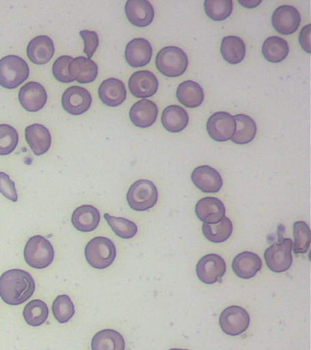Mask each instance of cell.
I'll return each mask as SVG.
<instances>
[{
    "label": "cell",
    "mask_w": 311,
    "mask_h": 350,
    "mask_svg": "<svg viewBox=\"0 0 311 350\" xmlns=\"http://www.w3.org/2000/svg\"><path fill=\"white\" fill-rule=\"evenodd\" d=\"M36 284L31 273L21 269L8 270L0 276V297L10 306L25 303L33 295Z\"/></svg>",
    "instance_id": "1"
},
{
    "label": "cell",
    "mask_w": 311,
    "mask_h": 350,
    "mask_svg": "<svg viewBox=\"0 0 311 350\" xmlns=\"http://www.w3.org/2000/svg\"><path fill=\"white\" fill-rule=\"evenodd\" d=\"M29 68L23 57L9 55L0 59V86L16 89L28 79Z\"/></svg>",
    "instance_id": "2"
},
{
    "label": "cell",
    "mask_w": 311,
    "mask_h": 350,
    "mask_svg": "<svg viewBox=\"0 0 311 350\" xmlns=\"http://www.w3.org/2000/svg\"><path fill=\"white\" fill-rule=\"evenodd\" d=\"M84 254L92 267L103 270L113 264L117 252L113 241L107 237H97L89 241Z\"/></svg>",
    "instance_id": "3"
},
{
    "label": "cell",
    "mask_w": 311,
    "mask_h": 350,
    "mask_svg": "<svg viewBox=\"0 0 311 350\" xmlns=\"http://www.w3.org/2000/svg\"><path fill=\"white\" fill-rule=\"evenodd\" d=\"M155 64L160 73L169 78L182 76L188 67V57L178 46H165L158 52Z\"/></svg>",
    "instance_id": "4"
},
{
    "label": "cell",
    "mask_w": 311,
    "mask_h": 350,
    "mask_svg": "<svg viewBox=\"0 0 311 350\" xmlns=\"http://www.w3.org/2000/svg\"><path fill=\"white\" fill-rule=\"evenodd\" d=\"M24 259L35 269H44L53 264L54 248L51 243L42 235L29 238L24 248Z\"/></svg>",
    "instance_id": "5"
},
{
    "label": "cell",
    "mask_w": 311,
    "mask_h": 350,
    "mask_svg": "<svg viewBox=\"0 0 311 350\" xmlns=\"http://www.w3.org/2000/svg\"><path fill=\"white\" fill-rule=\"evenodd\" d=\"M126 197L128 204L133 210L144 212L157 204L158 190L151 180H139L131 186Z\"/></svg>",
    "instance_id": "6"
},
{
    "label": "cell",
    "mask_w": 311,
    "mask_h": 350,
    "mask_svg": "<svg viewBox=\"0 0 311 350\" xmlns=\"http://www.w3.org/2000/svg\"><path fill=\"white\" fill-rule=\"evenodd\" d=\"M293 242L289 238H285L278 243H274L265 251V260L267 267L275 273L286 272L292 265L291 251Z\"/></svg>",
    "instance_id": "7"
},
{
    "label": "cell",
    "mask_w": 311,
    "mask_h": 350,
    "mask_svg": "<svg viewBox=\"0 0 311 350\" xmlns=\"http://www.w3.org/2000/svg\"><path fill=\"white\" fill-rule=\"evenodd\" d=\"M219 324L221 329L226 335L231 336L241 335L249 327V314L241 306H228L221 314Z\"/></svg>",
    "instance_id": "8"
},
{
    "label": "cell",
    "mask_w": 311,
    "mask_h": 350,
    "mask_svg": "<svg viewBox=\"0 0 311 350\" xmlns=\"http://www.w3.org/2000/svg\"><path fill=\"white\" fill-rule=\"evenodd\" d=\"M226 271L225 260L217 254H209L202 257L196 265V275L199 280L206 284L222 281Z\"/></svg>",
    "instance_id": "9"
},
{
    "label": "cell",
    "mask_w": 311,
    "mask_h": 350,
    "mask_svg": "<svg viewBox=\"0 0 311 350\" xmlns=\"http://www.w3.org/2000/svg\"><path fill=\"white\" fill-rule=\"evenodd\" d=\"M236 120L228 112H215L207 120V133L214 141L219 142L229 141L236 133Z\"/></svg>",
    "instance_id": "10"
},
{
    "label": "cell",
    "mask_w": 311,
    "mask_h": 350,
    "mask_svg": "<svg viewBox=\"0 0 311 350\" xmlns=\"http://www.w3.org/2000/svg\"><path fill=\"white\" fill-rule=\"evenodd\" d=\"M92 103L91 93L85 88L80 86L68 88L62 98V107L65 111L75 116L88 111Z\"/></svg>",
    "instance_id": "11"
},
{
    "label": "cell",
    "mask_w": 311,
    "mask_h": 350,
    "mask_svg": "<svg viewBox=\"0 0 311 350\" xmlns=\"http://www.w3.org/2000/svg\"><path fill=\"white\" fill-rule=\"evenodd\" d=\"M301 16L293 5L278 7L272 15V25L280 34L291 35L299 29Z\"/></svg>",
    "instance_id": "12"
},
{
    "label": "cell",
    "mask_w": 311,
    "mask_h": 350,
    "mask_svg": "<svg viewBox=\"0 0 311 350\" xmlns=\"http://www.w3.org/2000/svg\"><path fill=\"white\" fill-rule=\"evenodd\" d=\"M18 100L26 111L37 112L42 109L47 103V92L39 82L29 81L21 88Z\"/></svg>",
    "instance_id": "13"
},
{
    "label": "cell",
    "mask_w": 311,
    "mask_h": 350,
    "mask_svg": "<svg viewBox=\"0 0 311 350\" xmlns=\"http://www.w3.org/2000/svg\"><path fill=\"white\" fill-rule=\"evenodd\" d=\"M128 85L135 97L146 98L157 94L159 82L151 71L139 70L130 77Z\"/></svg>",
    "instance_id": "14"
},
{
    "label": "cell",
    "mask_w": 311,
    "mask_h": 350,
    "mask_svg": "<svg viewBox=\"0 0 311 350\" xmlns=\"http://www.w3.org/2000/svg\"><path fill=\"white\" fill-rule=\"evenodd\" d=\"M193 185L206 193H217L223 186V179L217 170L208 165H202L193 170L191 175Z\"/></svg>",
    "instance_id": "15"
},
{
    "label": "cell",
    "mask_w": 311,
    "mask_h": 350,
    "mask_svg": "<svg viewBox=\"0 0 311 350\" xmlns=\"http://www.w3.org/2000/svg\"><path fill=\"white\" fill-rule=\"evenodd\" d=\"M152 57L151 44L146 38H133L125 49V59L131 67L140 68L148 65Z\"/></svg>",
    "instance_id": "16"
},
{
    "label": "cell",
    "mask_w": 311,
    "mask_h": 350,
    "mask_svg": "<svg viewBox=\"0 0 311 350\" xmlns=\"http://www.w3.org/2000/svg\"><path fill=\"white\" fill-rule=\"evenodd\" d=\"M125 14L133 26L144 27L154 21V10L147 0H128L125 4Z\"/></svg>",
    "instance_id": "17"
},
{
    "label": "cell",
    "mask_w": 311,
    "mask_h": 350,
    "mask_svg": "<svg viewBox=\"0 0 311 350\" xmlns=\"http://www.w3.org/2000/svg\"><path fill=\"white\" fill-rule=\"evenodd\" d=\"M195 215L204 224H215L225 217L226 207L220 199L204 197L196 204Z\"/></svg>",
    "instance_id": "18"
},
{
    "label": "cell",
    "mask_w": 311,
    "mask_h": 350,
    "mask_svg": "<svg viewBox=\"0 0 311 350\" xmlns=\"http://www.w3.org/2000/svg\"><path fill=\"white\" fill-rule=\"evenodd\" d=\"M158 107L154 101L143 98L133 104L130 109V119L139 128L151 127L157 122Z\"/></svg>",
    "instance_id": "19"
},
{
    "label": "cell",
    "mask_w": 311,
    "mask_h": 350,
    "mask_svg": "<svg viewBox=\"0 0 311 350\" xmlns=\"http://www.w3.org/2000/svg\"><path fill=\"white\" fill-rule=\"evenodd\" d=\"M99 97L109 107L121 105L126 100L127 92L124 82L118 79H105L99 87Z\"/></svg>",
    "instance_id": "20"
},
{
    "label": "cell",
    "mask_w": 311,
    "mask_h": 350,
    "mask_svg": "<svg viewBox=\"0 0 311 350\" xmlns=\"http://www.w3.org/2000/svg\"><path fill=\"white\" fill-rule=\"evenodd\" d=\"M54 43L48 36H38L31 40L27 48V54L29 60L34 64H46L53 59L54 55Z\"/></svg>",
    "instance_id": "21"
},
{
    "label": "cell",
    "mask_w": 311,
    "mask_h": 350,
    "mask_svg": "<svg viewBox=\"0 0 311 350\" xmlns=\"http://www.w3.org/2000/svg\"><path fill=\"white\" fill-rule=\"evenodd\" d=\"M100 221L99 210L90 204L76 208L72 216V226L78 231L83 232L94 231L99 226Z\"/></svg>",
    "instance_id": "22"
},
{
    "label": "cell",
    "mask_w": 311,
    "mask_h": 350,
    "mask_svg": "<svg viewBox=\"0 0 311 350\" xmlns=\"http://www.w3.org/2000/svg\"><path fill=\"white\" fill-rule=\"evenodd\" d=\"M25 137L35 155L44 154L50 150L51 135L50 131L44 125L36 123L28 126L25 130Z\"/></svg>",
    "instance_id": "23"
},
{
    "label": "cell",
    "mask_w": 311,
    "mask_h": 350,
    "mask_svg": "<svg viewBox=\"0 0 311 350\" xmlns=\"http://www.w3.org/2000/svg\"><path fill=\"white\" fill-rule=\"evenodd\" d=\"M262 261L260 257L252 252H243L234 257L232 262V268L239 278L250 279L256 275L261 269Z\"/></svg>",
    "instance_id": "24"
},
{
    "label": "cell",
    "mask_w": 311,
    "mask_h": 350,
    "mask_svg": "<svg viewBox=\"0 0 311 350\" xmlns=\"http://www.w3.org/2000/svg\"><path fill=\"white\" fill-rule=\"evenodd\" d=\"M70 74L73 81L81 84L91 83L98 76V66L94 60L85 57H78L70 63Z\"/></svg>",
    "instance_id": "25"
},
{
    "label": "cell",
    "mask_w": 311,
    "mask_h": 350,
    "mask_svg": "<svg viewBox=\"0 0 311 350\" xmlns=\"http://www.w3.org/2000/svg\"><path fill=\"white\" fill-rule=\"evenodd\" d=\"M176 97L179 103L187 108H198L203 103L204 90L198 83L187 81L180 84L176 90Z\"/></svg>",
    "instance_id": "26"
},
{
    "label": "cell",
    "mask_w": 311,
    "mask_h": 350,
    "mask_svg": "<svg viewBox=\"0 0 311 350\" xmlns=\"http://www.w3.org/2000/svg\"><path fill=\"white\" fill-rule=\"evenodd\" d=\"M189 116L182 107L171 105L166 107L162 114V124L170 133H180L187 127Z\"/></svg>",
    "instance_id": "27"
},
{
    "label": "cell",
    "mask_w": 311,
    "mask_h": 350,
    "mask_svg": "<svg viewBox=\"0 0 311 350\" xmlns=\"http://www.w3.org/2000/svg\"><path fill=\"white\" fill-rule=\"evenodd\" d=\"M92 350H125V341L118 331L108 328L95 334Z\"/></svg>",
    "instance_id": "28"
},
{
    "label": "cell",
    "mask_w": 311,
    "mask_h": 350,
    "mask_svg": "<svg viewBox=\"0 0 311 350\" xmlns=\"http://www.w3.org/2000/svg\"><path fill=\"white\" fill-rule=\"evenodd\" d=\"M220 51L224 59L229 64H239L245 59V44L239 37L228 36L223 38Z\"/></svg>",
    "instance_id": "29"
},
{
    "label": "cell",
    "mask_w": 311,
    "mask_h": 350,
    "mask_svg": "<svg viewBox=\"0 0 311 350\" xmlns=\"http://www.w3.org/2000/svg\"><path fill=\"white\" fill-rule=\"evenodd\" d=\"M236 120V133L232 137L234 144L244 145L252 142L256 135V124L252 118L245 114L234 116Z\"/></svg>",
    "instance_id": "30"
},
{
    "label": "cell",
    "mask_w": 311,
    "mask_h": 350,
    "mask_svg": "<svg viewBox=\"0 0 311 350\" xmlns=\"http://www.w3.org/2000/svg\"><path fill=\"white\" fill-rule=\"evenodd\" d=\"M289 46L284 38L280 37L267 38L262 46V54L267 62L280 63L288 57Z\"/></svg>",
    "instance_id": "31"
},
{
    "label": "cell",
    "mask_w": 311,
    "mask_h": 350,
    "mask_svg": "<svg viewBox=\"0 0 311 350\" xmlns=\"http://www.w3.org/2000/svg\"><path fill=\"white\" fill-rule=\"evenodd\" d=\"M204 237L212 243L226 242L233 232V224L230 219L224 217L219 223L215 224H204L202 226Z\"/></svg>",
    "instance_id": "32"
},
{
    "label": "cell",
    "mask_w": 311,
    "mask_h": 350,
    "mask_svg": "<svg viewBox=\"0 0 311 350\" xmlns=\"http://www.w3.org/2000/svg\"><path fill=\"white\" fill-rule=\"evenodd\" d=\"M48 317L49 308L44 301L34 299L27 304L24 308V320L31 327H39L44 324Z\"/></svg>",
    "instance_id": "33"
},
{
    "label": "cell",
    "mask_w": 311,
    "mask_h": 350,
    "mask_svg": "<svg viewBox=\"0 0 311 350\" xmlns=\"http://www.w3.org/2000/svg\"><path fill=\"white\" fill-rule=\"evenodd\" d=\"M204 11L209 18L214 21H223L233 12L232 0H206Z\"/></svg>",
    "instance_id": "34"
},
{
    "label": "cell",
    "mask_w": 311,
    "mask_h": 350,
    "mask_svg": "<svg viewBox=\"0 0 311 350\" xmlns=\"http://www.w3.org/2000/svg\"><path fill=\"white\" fill-rule=\"evenodd\" d=\"M105 220L107 221L109 226L113 229L114 234L118 235L122 239H131L135 237L137 234L138 227L133 221L122 217H116L111 216L108 213L105 215Z\"/></svg>",
    "instance_id": "35"
},
{
    "label": "cell",
    "mask_w": 311,
    "mask_h": 350,
    "mask_svg": "<svg viewBox=\"0 0 311 350\" xmlns=\"http://www.w3.org/2000/svg\"><path fill=\"white\" fill-rule=\"evenodd\" d=\"M53 313L57 321L61 324L69 322L72 319L75 314V306L69 295H61L54 299Z\"/></svg>",
    "instance_id": "36"
},
{
    "label": "cell",
    "mask_w": 311,
    "mask_h": 350,
    "mask_svg": "<svg viewBox=\"0 0 311 350\" xmlns=\"http://www.w3.org/2000/svg\"><path fill=\"white\" fill-rule=\"evenodd\" d=\"M295 254H306L310 249L311 234L310 226L305 221H296L293 226Z\"/></svg>",
    "instance_id": "37"
},
{
    "label": "cell",
    "mask_w": 311,
    "mask_h": 350,
    "mask_svg": "<svg viewBox=\"0 0 311 350\" xmlns=\"http://www.w3.org/2000/svg\"><path fill=\"white\" fill-rule=\"evenodd\" d=\"M18 144L17 130L9 124H0V155L14 152Z\"/></svg>",
    "instance_id": "38"
},
{
    "label": "cell",
    "mask_w": 311,
    "mask_h": 350,
    "mask_svg": "<svg viewBox=\"0 0 311 350\" xmlns=\"http://www.w3.org/2000/svg\"><path fill=\"white\" fill-rule=\"evenodd\" d=\"M72 60L73 57L70 56H62L55 60L53 66V73L57 81L62 83H70L73 81L69 70Z\"/></svg>",
    "instance_id": "39"
},
{
    "label": "cell",
    "mask_w": 311,
    "mask_h": 350,
    "mask_svg": "<svg viewBox=\"0 0 311 350\" xmlns=\"http://www.w3.org/2000/svg\"><path fill=\"white\" fill-rule=\"evenodd\" d=\"M80 35L84 41V53L91 59L99 46V37L96 32L90 30H81Z\"/></svg>",
    "instance_id": "40"
},
{
    "label": "cell",
    "mask_w": 311,
    "mask_h": 350,
    "mask_svg": "<svg viewBox=\"0 0 311 350\" xmlns=\"http://www.w3.org/2000/svg\"><path fill=\"white\" fill-rule=\"evenodd\" d=\"M0 193L10 201H18V196L15 183L10 180L9 175L2 172H0Z\"/></svg>",
    "instance_id": "41"
},
{
    "label": "cell",
    "mask_w": 311,
    "mask_h": 350,
    "mask_svg": "<svg viewBox=\"0 0 311 350\" xmlns=\"http://www.w3.org/2000/svg\"><path fill=\"white\" fill-rule=\"evenodd\" d=\"M310 29L311 25L308 24L303 27L299 34L300 46L307 53H310Z\"/></svg>",
    "instance_id": "42"
},
{
    "label": "cell",
    "mask_w": 311,
    "mask_h": 350,
    "mask_svg": "<svg viewBox=\"0 0 311 350\" xmlns=\"http://www.w3.org/2000/svg\"><path fill=\"white\" fill-rule=\"evenodd\" d=\"M261 0H258V1H252V0H247V1H241L239 0V3L240 5H242L243 7L247 8H255L258 7V5L261 4Z\"/></svg>",
    "instance_id": "43"
},
{
    "label": "cell",
    "mask_w": 311,
    "mask_h": 350,
    "mask_svg": "<svg viewBox=\"0 0 311 350\" xmlns=\"http://www.w3.org/2000/svg\"><path fill=\"white\" fill-rule=\"evenodd\" d=\"M169 350H188V349H171Z\"/></svg>",
    "instance_id": "44"
}]
</instances>
